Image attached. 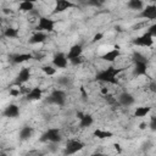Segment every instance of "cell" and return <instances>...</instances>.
<instances>
[{"label": "cell", "mask_w": 156, "mask_h": 156, "mask_svg": "<svg viewBox=\"0 0 156 156\" xmlns=\"http://www.w3.org/2000/svg\"><path fill=\"white\" fill-rule=\"evenodd\" d=\"M83 61H84V58H83V56L82 57H78V58H74V60H72V61H69L73 66H79V65H82L83 63Z\"/></svg>", "instance_id": "1f68e13d"}, {"label": "cell", "mask_w": 156, "mask_h": 156, "mask_svg": "<svg viewBox=\"0 0 156 156\" xmlns=\"http://www.w3.org/2000/svg\"><path fill=\"white\" fill-rule=\"evenodd\" d=\"M41 71L44 72V74H46V76H49V77H52V76L56 74L57 68H55L52 65H45V66L41 67Z\"/></svg>", "instance_id": "484cf974"}, {"label": "cell", "mask_w": 156, "mask_h": 156, "mask_svg": "<svg viewBox=\"0 0 156 156\" xmlns=\"http://www.w3.org/2000/svg\"><path fill=\"white\" fill-rule=\"evenodd\" d=\"M127 7L129 10H133V11H141L144 7H145V4L141 1V0H129L127 2Z\"/></svg>", "instance_id": "7402d4cb"}, {"label": "cell", "mask_w": 156, "mask_h": 156, "mask_svg": "<svg viewBox=\"0 0 156 156\" xmlns=\"http://www.w3.org/2000/svg\"><path fill=\"white\" fill-rule=\"evenodd\" d=\"M68 65V58L65 52H56L52 57V66L55 68H66Z\"/></svg>", "instance_id": "8fae6325"}, {"label": "cell", "mask_w": 156, "mask_h": 156, "mask_svg": "<svg viewBox=\"0 0 156 156\" xmlns=\"http://www.w3.org/2000/svg\"><path fill=\"white\" fill-rule=\"evenodd\" d=\"M119 57H121V50H119L118 45H115L113 49H111V50H108V51H106L105 54L101 55V60H104L106 62H110V63L115 62Z\"/></svg>", "instance_id": "30bf717a"}, {"label": "cell", "mask_w": 156, "mask_h": 156, "mask_svg": "<svg viewBox=\"0 0 156 156\" xmlns=\"http://www.w3.org/2000/svg\"><path fill=\"white\" fill-rule=\"evenodd\" d=\"M33 133H34V129H33L32 127H29V126H23V127L20 129V132H18L20 140L26 141V140L30 139L32 135H33Z\"/></svg>", "instance_id": "d6986e66"}, {"label": "cell", "mask_w": 156, "mask_h": 156, "mask_svg": "<svg viewBox=\"0 0 156 156\" xmlns=\"http://www.w3.org/2000/svg\"><path fill=\"white\" fill-rule=\"evenodd\" d=\"M102 38H104V33H100V32H99V33H96V34L93 37V40H91V41H93V43H96V41L101 40Z\"/></svg>", "instance_id": "d6a6232c"}, {"label": "cell", "mask_w": 156, "mask_h": 156, "mask_svg": "<svg viewBox=\"0 0 156 156\" xmlns=\"http://www.w3.org/2000/svg\"><path fill=\"white\" fill-rule=\"evenodd\" d=\"M18 10L22 11V12H32L34 9V2L33 1H29V0H24V1H21L20 5H18Z\"/></svg>", "instance_id": "d4e9b609"}, {"label": "cell", "mask_w": 156, "mask_h": 156, "mask_svg": "<svg viewBox=\"0 0 156 156\" xmlns=\"http://www.w3.org/2000/svg\"><path fill=\"white\" fill-rule=\"evenodd\" d=\"M117 101H118L119 106L130 107L132 105H134V102H135V98H134L130 93H128V91H123V93H121V94L118 95Z\"/></svg>", "instance_id": "4fadbf2b"}, {"label": "cell", "mask_w": 156, "mask_h": 156, "mask_svg": "<svg viewBox=\"0 0 156 156\" xmlns=\"http://www.w3.org/2000/svg\"><path fill=\"white\" fill-rule=\"evenodd\" d=\"M57 83H58V85H61V87H68V84H69V78H68V77H60V78L57 79Z\"/></svg>", "instance_id": "f1b7e54d"}, {"label": "cell", "mask_w": 156, "mask_h": 156, "mask_svg": "<svg viewBox=\"0 0 156 156\" xmlns=\"http://www.w3.org/2000/svg\"><path fill=\"white\" fill-rule=\"evenodd\" d=\"M9 94H10L11 96L16 98V96H20L22 93H21V89H20V88H10V91H9Z\"/></svg>", "instance_id": "4dcf8cb0"}, {"label": "cell", "mask_w": 156, "mask_h": 156, "mask_svg": "<svg viewBox=\"0 0 156 156\" xmlns=\"http://www.w3.org/2000/svg\"><path fill=\"white\" fill-rule=\"evenodd\" d=\"M9 58L12 63L20 65V63H23V62H27V61L34 58V55L29 54V52H21V54H12V55H10Z\"/></svg>", "instance_id": "5bb4252c"}, {"label": "cell", "mask_w": 156, "mask_h": 156, "mask_svg": "<svg viewBox=\"0 0 156 156\" xmlns=\"http://www.w3.org/2000/svg\"><path fill=\"white\" fill-rule=\"evenodd\" d=\"M35 29H37V32L51 33L55 29V21L48 16H40L38 20V24H37Z\"/></svg>", "instance_id": "5b68a950"}, {"label": "cell", "mask_w": 156, "mask_h": 156, "mask_svg": "<svg viewBox=\"0 0 156 156\" xmlns=\"http://www.w3.org/2000/svg\"><path fill=\"white\" fill-rule=\"evenodd\" d=\"M82 54H83V45L82 44H74L69 48V50L66 55H67V58H68V62H69L74 58L82 57Z\"/></svg>", "instance_id": "2e32d148"}, {"label": "cell", "mask_w": 156, "mask_h": 156, "mask_svg": "<svg viewBox=\"0 0 156 156\" xmlns=\"http://www.w3.org/2000/svg\"><path fill=\"white\" fill-rule=\"evenodd\" d=\"M30 76H32V73H30V68H29V67H23V68H21L20 72L17 73V76L15 77V79H13V82H12V85H15V87H17V88L23 87V84H26V83L30 79Z\"/></svg>", "instance_id": "8992f818"}, {"label": "cell", "mask_w": 156, "mask_h": 156, "mask_svg": "<svg viewBox=\"0 0 156 156\" xmlns=\"http://www.w3.org/2000/svg\"><path fill=\"white\" fill-rule=\"evenodd\" d=\"M48 40V33H44V32H34L30 38H29V44L32 45H35V44H43Z\"/></svg>", "instance_id": "e0dca14e"}, {"label": "cell", "mask_w": 156, "mask_h": 156, "mask_svg": "<svg viewBox=\"0 0 156 156\" xmlns=\"http://www.w3.org/2000/svg\"><path fill=\"white\" fill-rule=\"evenodd\" d=\"M28 101H38V100H40L41 98H43V90H41V88H39V87H34V88H32L30 90H29V93L24 96Z\"/></svg>", "instance_id": "ac0fdd59"}, {"label": "cell", "mask_w": 156, "mask_h": 156, "mask_svg": "<svg viewBox=\"0 0 156 156\" xmlns=\"http://www.w3.org/2000/svg\"><path fill=\"white\" fill-rule=\"evenodd\" d=\"M87 5H93V6H101V2L99 1H88Z\"/></svg>", "instance_id": "836d02e7"}, {"label": "cell", "mask_w": 156, "mask_h": 156, "mask_svg": "<svg viewBox=\"0 0 156 156\" xmlns=\"http://www.w3.org/2000/svg\"><path fill=\"white\" fill-rule=\"evenodd\" d=\"M115 149H116V151H117L118 154H121V152H122V149H121V145H119V144H117V143L115 144Z\"/></svg>", "instance_id": "74e56055"}, {"label": "cell", "mask_w": 156, "mask_h": 156, "mask_svg": "<svg viewBox=\"0 0 156 156\" xmlns=\"http://www.w3.org/2000/svg\"><path fill=\"white\" fill-rule=\"evenodd\" d=\"M0 156H7V155H6L5 152H1V155H0Z\"/></svg>", "instance_id": "60d3db41"}, {"label": "cell", "mask_w": 156, "mask_h": 156, "mask_svg": "<svg viewBox=\"0 0 156 156\" xmlns=\"http://www.w3.org/2000/svg\"><path fill=\"white\" fill-rule=\"evenodd\" d=\"M150 90L154 91V93H156V82H152V83L150 84Z\"/></svg>", "instance_id": "e575fe53"}, {"label": "cell", "mask_w": 156, "mask_h": 156, "mask_svg": "<svg viewBox=\"0 0 156 156\" xmlns=\"http://www.w3.org/2000/svg\"><path fill=\"white\" fill-rule=\"evenodd\" d=\"M37 156H44V155H43V154H38Z\"/></svg>", "instance_id": "b9f144b4"}, {"label": "cell", "mask_w": 156, "mask_h": 156, "mask_svg": "<svg viewBox=\"0 0 156 156\" xmlns=\"http://www.w3.org/2000/svg\"><path fill=\"white\" fill-rule=\"evenodd\" d=\"M151 111V107L149 106H138L135 110H134V117H138V118H143V117H146Z\"/></svg>", "instance_id": "cb8c5ba5"}, {"label": "cell", "mask_w": 156, "mask_h": 156, "mask_svg": "<svg viewBox=\"0 0 156 156\" xmlns=\"http://www.w3.org/2000/svg\"><path fill=\"white\" fill-rule=\"evenodd\" d=\"M72 7H76V4L69 1V0H56L55 2V7L52 10V15H56V13H61L68 9H72Z\"/></svg>", "instance_id": "9c48e42d"}, {"label": "cell", "mask_w": 156, "mask_h": 156, "mask_svg": "<svg viewBox=\"0 0 156 156\" xmlns=\"http://www.w3.org/2000/svg\"><path fill=\"white\" fill-rule=\"evenodd\" d=\"M93 135H94L95 138L102 140V139H111V138L113 136V133L110 132V130H105V129H100V128H98V129L94 130Z\"/></svg>", "instance_id": "44dd1931"}, {"label": "cell", "mask_w": 156, "mask_h": 156, "mask_svg": "<svg viewBox=\"0 0 156 156\" xmlns=\"http://www.w3.org/2000/svg\"><path fill=\"white\" fill-rule=\"evenodd\" d=\"M46 102L50 104V105H56V106H63L66 104V93L65 90L62 89H54L48 99H46Z\"/></svg>", "instance_id": "277c9868"}, {"label": "cell", "mask_w": 156, "mask_h": 156, "mask_svg": "<svg viewBox=\"0 0 156 156\" xmlns=\"http://www.w3.org/2000/svg\"><path fill=\"white\" fill-rule=\"evenodd\" d=\"M138 17L146 20V21H155L156 20V5L154 4L145 5V7L138 13Z\"/></svg>", "instance_id": "ba28073f"}, {"label": "cell", "mask_w": 156, "mask_h": 156, "mask_svg": "<svg viewBox=\"0 0 156 156\" xmlns=\"http://www.w3.org/2000/svg\"><path fill=\"white\" fill-rule=\"evenodd\" d=\"M146 33H149L152 38H156V22H155V23H152V24H150V26L147 27Z\"/></svg>", "instance_id": "83f0119b"}, {"label": "cell", "mask_w": 156, "mask_h": 156, "mask_svg": "<svg viewBox=\"0 0 156 156\" xmlns=\"http://www.w3.org/2000/svg\"><path fill=\"white\" fill-rule=\"evenodd\" d=\"M146 73H147V60L133 62V74L135 77L146 76Z\"/></svg>", "instance_id": "7c38bea8"}, {"label": "cell", "mask_w": 156, "mask_h": 156, "mask_svg": "<svg viewBox=\"0 0 156 156\" xmlns=\"http://www.w3.org/2000/svg\"><path fill=\"white\" fill-rule=\"evenodd\" d=\"M93 123H94V117H93L91 115H89V113H84V116L79 119V124H78V127L82 128V129H85V128L91 127Z\"/></svg>", "instance_id": "ffe728a7"}, {"label": "cell", "mask_w": 156, "mask_h": 156, "mask_svg": "<svg viewBox=\"0 0 156 156\" xmlns=\"http://www.w3.org/2000/svg\"><path fill=\"white\" fill-rule=\"evenodd\" d=\"M132 44L135 46H140V48H151L154 45V38L149 34V33H144L139 37H135L132 40Z\"/></svg>", "instance_id": "52a82bcc"}, {"label": "cell", "mask_w": 156, "mask_h": 156, "mask_svg": "<svg viewBox=\"0 0 156 156\" xmlns=\"http://www.w3.org/2000/svg\"><path fill=\"white\" fill-rule=\"evenodd\" d=\"M146 127H149V126H147V123H145V122H143V123L139 124V129H141V130H143V129H146Z\"/></svg>", "instance_id": "8d00e7d4"}, {"label": "cell", "mask_w": 156, "mask_h": 156, "mask_svg": "<svg viewBox=\"0 0 156 156\" xmlns=\"http://www.w3.org/2000/svg\"><path fill=\"white\" fill-rule=\"evenodd\" d=\"M90 156H106V155H104V154H101V152H95V154H93V155H90Z\"/></svg>", "instance_id": "ab89813d"}, {"label": "cell", "mask_w": 156, "mask_h": 156, "mask_svg": "<svg viewBox=\"0 0 156 156\" xmlns=\"http://www.w3.org/2000/svg\"><path fill=\"white\" fill-rule=\"evenodd\" d=\"M147 126H149L150 130L156 132V116H151L150 117V122L147 123Z\"/></svg>", "instance_id": "f546056e"}, {"label": "cell", "mask_w": 156, "mask_h": 156, "mask_svg": "<svg viewBox=\"0 0 156 156\" xmlns=\"http://www.w3.org/2000/svg\"><path fill=\"white\" fill-rule=\"evenodd\" d=\"M62 140V134L58 128H49L46 129L39 138L40 143H50V144H58Z\"/></svg>", "instance_id": "7a4b0ae2"}, {"label": "cell", "mask_w": 156, "mask_h": 156, "mask_svg": "<svg viewBox=\"0 0 156 156\" xmlns=\"http://www.w3.org/2000/svg\"><path fill=\"white\" fill-rule=\"evenodd\" d=\"M102 98H104V100H105L108 105H111V106H115V105L119 106V104H118V101H117V98H115V96H113V95H111L110 93H108L107 95H104Z\"/></svg>", "instance_id": "4316f807"}, {"label": "cell", "mask_w": 156, "mask_h": 156, "mask_svg": "<svg viewBox=\"0 0 156 156\" xmlns=\"http://www.w3.org/2000/svg\"><path fill=\"white\" fill-rule=\"evenodd\" d=\"M101 94H102V96H104V95H107V94H108V89L105 88V87H102V88H101Z\"/></svg>", "instance_id": "d590c367"}, {"label": "cell", "mask_w": 156, "mask_h": 156, "mask_svg": "<svg viewBox=\"0 0 156 156\" xmlns=\"http://www.w3.org/2000/svg\"><path fill=\"white\" fill-rule=\"evenodd\" d=\"M85 144L79 139H68L65 149H63V156H72L84 149Z\"/></svg>", "instance_id": "3957f363"}, {"label": "cell", "mask_w": 156, "mask_h": 156, "mask_svg": "<svg viewBox=\"0 0 156 156\" xmlns=\"http://www.w3.org/2000/svg\"><path fill=\"white\" fill-rule=\"evenodd\" d=\"M20 113H21L20 107H18V105H16V104H10V105H7V106L4 108V111H2V116L6 117V118H16V117L20 116Z\"/></svg>", "instance_id": "9a60e30c"}, {"label": "cell", "mask_w": 156, "mask_h": 156, "mask_svg": "<svg viewBox=\"0 0 156 156\" xmlns=\"http://www.w3.org/2000/svg\"><path fill=\"white\" fill-rule=\"evenodd\" d=\"M2 35H4L5 38H9V39H16V38L20 37V32H18V29L15 28V27H7V28L4 29Z\"/></svg>", "instance_id": "603a6c76"}, {"label": "cell", "mask_w": 156, "mask_h": 156, "mask_svg": "<svg viewBox=\"0 0 156 156\" xmlns=\"http://www.w3.org/2000/svg\"><path fill=\"white\" fill-rule=\"evenodd\" d=\"M122 72V68H117L115 66H108L105 69H101L100 72L96 73L95 76V80L101 82V83H107V84H112V85H117L118 84V79L117 76Z\"/></svg>", "instance_id": "6da1fadb"}, {"label": "cell", "mask_w": 156, "mask_h": 156, "mask_svg": "<svg viewBox=\"0 0 156 156\" xmlns=\"http://www.w3.org/2000/svg\"><path fill=\"white\" fill-rule=\"evenodd\" d=\"M83 116H84V113H83V112H77V118H78V121H79Z\"/></svg>", "instance_id": "f35d334b"}]
</instances>
